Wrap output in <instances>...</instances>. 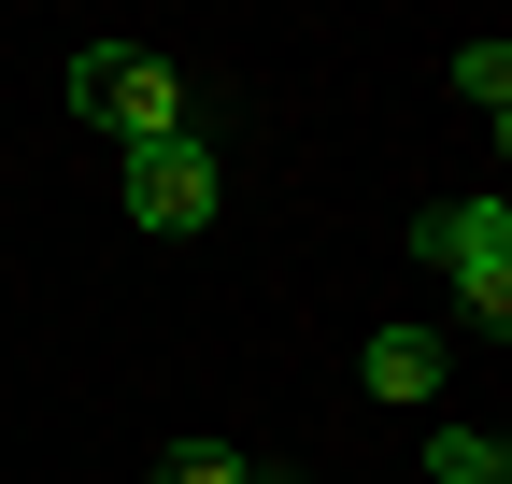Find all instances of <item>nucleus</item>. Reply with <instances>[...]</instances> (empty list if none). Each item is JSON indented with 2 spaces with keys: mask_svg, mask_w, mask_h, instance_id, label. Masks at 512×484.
I'll return each mask as SVG.
<instances>
[{
  "mask_svg": "<svg viewBox=\"0 0 512 484\" xmlns=\"http://www.w3.org/2000/svg\"><path fill=\"white\" fill-rule=\"evenodd\" d=\"M228 200V171L200 129H171V143H128V228H157V242H200Z\"/></svg>",
  "mask_w": 512,
  "mask_h": 484,
  "instance_id": "3",
  "label": "nucleus"
},
{
  "mask_svg": "<svg viewBox=\"0 0 512 484\" xmlns=\"http://www.w3.org/2000/svg\"><path fill=\"white\" fill-rule=\"evenodd\" d=\"M72 114H100L114 143H171V129H200V114H185V72L157 43H86L72 57Z\"/></svg>",
  "mask_w": 512,
  "mask_h": 484,
  "instance_id": "1",
  "label": "nucleus"
},
{
  "mask_svg": "<svg viewBox=\"0 0 512 484\" xmlns=\"http://www.w3.org/2000/svg\"><path fill=\"white\" fill-rule=\"evenodd\" d=\"M427 484H512V442L498 428H441L427 442Z\"/></svg>",
  "mask_w": 512,
  "mask_h": 484,
  "instance_id": "5",
  "label": "nucleus"
},
{
  "mask_svg": "<svg viewBox=\"0 0 512 484\" xmlns=\"http://www.w3.org/2000/svg\"><path fill=\"white\" fill-rule=\"evenodd\" d=\"M157 484H256V456H242V442H171Z\"/></svg>",
  "mask_w": 512,
  "mask_h": 484,
  "instance_id": "7",
  "label": "nucleus"
},
{
  "mask_svg": "<svg viewBox=\"0 0 512 484\" xmlns=\"http://www.w3.org/2000/svg\"><path fill=\"white\" fill-rule=\"evenodd\" d=\"M456 100L498 129V114H512V43H456Z\"/></svg>",
  "mask_w": 512,
  "mask_h": 484,
  "instance_id": "6",
  "label": "nucleus"
},
{
  "mask_svg": "<svg viewBox=\"0 0 512 484\" xmlns=\"http://www.w3.org/2000/svg\"><path fill=\"white\" fill-rule=\"evenodd\" d=\"M356 385H370L384 413H413V399L441 385V328H370V356H356Z\"/></svg>",
  "mask_w": 512,
  "mask_h": 484,
  "instance_id": "4",
  "label": "nucleus"
},
{
  "mask_svg": "<svg viewBox=\"0 0 512 484\" xmlns=\"http://www.w3.org/2000/svg\"><path fill=\"white\" fill-rule=\"evenodd\" d=\"M413 257L456 285L484 328H512V214H498V200H427V214H413Z\"/></svg>",
  "mask_w": 512,
  "mask_h": 484,
  "instance_id": "2",
  "label": "nucleus"
}]
</instances>
